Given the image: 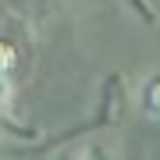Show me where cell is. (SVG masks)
Segmentation results:
<instances>
[{
	"label": "cell",
	"instance_id": "2",
	"mask_svg": "<svg viewBox=\"0 0 160 160\" xmlns=\"http://www.w3.org/2000/svg\"><path fill=\"white\" fill-rule=\"evenodd\" d=\"M14 64H18V53H14V46L0 39V75H11V71H14Z\"/></svg>",
	"mask_w": 160,
	"mask_h": 160
},
{
	"label": "cell",
	"instance_id": "1",
	"mask_svg": "<svg viewBox=\"0 0 160 160\" xmlns=\"http://www.w3.org/2000/svg\"><path fill=\"white\" fill-rule=\"evenodd\" d=\"M139 107H142L149 118H160V75L142 82V89H139Z\"/></svg>",
	"mask_w": 160,
	"mask_h": 160
},
{
	"label": "cell",
	"instance_id": "4",
	"mask_svg": "<svg viewBox=\"0 0 160 160\" xmlns=\"http://www.w3.org/2000/svg\"><path fill=\"white\" fill-rule=\"evenodd\" d=\"M82 160H121V157H114L107 146H89L86 153H82Z\"/></svg>",
	"mask_w": 160,
	"mask_h": 160
},
{
	"label": "cell",
	"instance_id": "3",
	"mask_svg": "<svg viewBox=\"0 0 160 160\" xmlns=\"http://www.w3.org/2000/svg\"><path fill=\"white\" fill-rule=\"evenodd\" d=\"M7 107H11V78L0 75V118L7 114Z\"/></svg>",
	"mask_w": 160,
	"mask_h": 160
}]
</instances>
